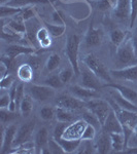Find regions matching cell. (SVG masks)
<instances>
[{
    "instance_id": "obj_1",
    "label": "cell",
    "mask_w": 137,
    "mask_h": 154,
    "mask_svg": "<svg viewBox=\"0 0 137 154\" xmlns=\"http://www.w3.org/2000/svg\"><path fill=\"white\" fill-rule=\"evenodd\" d=\"M114 65L116 69H123L137 65V56L132 45V39L125 40L119 48H116Z\"/></svg>"
},
{
    "instance_id": "obj_2",
    "label": "cell",
    "mask_w": 137,
    "mask_h": 154,
    "mask_svg": "<svg viewBox=\"0 0 137 154\" xmlns=\"http://www.w3.org/2000/svg\"><path fill=\"white\" fill-rule=\"evenodd\" d=\"M79 44H81V38L76 34H71L67 37L66 44H65V53L69 64L72 67L75 76L81 74V68L78 64V51H79Z\"/></svg>"
},
{
    "instance_id": "obj_3",
    "label": "cell",
    "mask_w": 137,
    "mask_h": 154,
    "mask_svg": "<svg viewBox=\"0 0 137 154\" xmlns=\"http://www.w3.org/2000/svg\"><path fill=\"white\" fill-rule=\"evenodd\" d=\"M83 62L84 66H87L88 68L95 74L96 76H98L101 80L105 81V82H113V76H111L110 72L107 70V68L105 67L102 61L95 56L94 54H88L83 58Z\"/></svg>"
},
{
    "instance_id": "obj_4",
    "label": "cell",
    "mask_w": 137,
    "mask_h": 154,
    "mask_svg": "<svg viewBox=\"0 0 137 154\" xmlns=\"http://www.w3.org/2000/svg\"><path fill=\"white\" fill-rule=\"evenodd\" d=\"M86 108L93 112L98 117L101 125H103L105 119L111 111V107L107 101H104L100 98L92 99L86 102Z\"/></svg>"
},
{
    "instance_id": "obj_5",
    "label": "cell",
    "mask_w": 137,
    "mask_h": 154,
    "mask_svg": "<svg viewBox=\"0 0 137 154\" xmlns=\"http://www.w3.org/2000/svg\"><path fill=\"white\" fill-rule=\"evenodd\" d=\"M35 119H32V120H30L20 126V128L17 131L16 137H14L12 147L18 148L21 145H23V144L30 142L32 135H33L34 128H35Z\"/></svg>"
},
{
    "instance_id": "obj_6",
    "label": "cell",
    "mask_w": 137,
    "mask_h": 154,
    "mask_svg": "<svg viewBox=\"0 0 137 154\" xmlns=\"http://www.w3.org/2000/svg\"><path fill=\"white\" fill-rule=\"evenodd\" d=\"M29 95L33 98L34 101L46 102L52 99L55 96V91L53 88L46 84H32L29 88Z\"/></svg>"
},
{
    "instance_id": "obj_7",
    "label": "cell",
    "mask_w": 137,
    "mask_h": 154,
    "mask_svg": "<svg viewBox=\"0 0 137 154\" xmlns=\"http://www.w3.org/2000/svg\"><path fill=\"white\" fill-rule=\"evenodd\" d=\"M56 106L67 109L69 111H78L86 107V102L81 101L74 96L70 95H60L56 99Z\"/></svg>"
},
{
    "instance_id": "obj_8",
    "label": "cell",
    "mask_w": 137,
    "mask_h": 154,
    "mask_svg": "<svg viewBox=\"0 0 137 154\" xmlns=\"http://www.w3.org/2000/svg\"><path fill=\"white\" fill-rule=\"evenodd\" d=\"M81 85L91 89H95V91H99V89L103 88V84L101 83V79L98 76H96L87 66H84L83 69H81Z\"/></svg>"
},
{
    "instance_id": "obj_9",
    "label": "cell",
    "mask_w": 137,
    "mask_h": 154,
    "mask_svg": "<svg viewBox=\"0 0 137 154\" xmlns=\"http://www.w3.org/2000/svg\"><path fill=\"white\" fill-rule=\"evenodd\" d=\"M87 125L88 123L84 119L73 121L66 128L62 138L68 139V140H81V137H83L84 131L86 128Z\"/></svg>"
},
{
    "instance_id": "obj_10",
    "label": "cell",
    "mask_w": 137,
    "mask_h": 154,
    "mask_svg": "<svg viewBox=\"0 0 137 154\" xmlns=\"http://www.w3.org/2000/svg\"><path fill=\"white\" fill-rule=\"evenodd\" d=\"M71 95L76 97L78 99L81 101H89L92 100V99H97L100 98V94H99L98 91H95V89H91L88 88H84V86L81 85V84H75V85H72L70 88Z\"/></svg>"
},
{
    "instance_id": "obj_11",
    "label": "cell",
    "mask_w": 137,
    "mask_h": 154,
    "mask_svg": "<svg viewBox=\"0 0 137 154\" xmlns=\"http://www.w3.org/2000/svg\"><path fill=\"white\" fill-rule=\"evenodd\" d=\"M131 14V0H118L114 6L113 14L122 23L130 22Z\"/></svg>"
},
{
    "instance_id": "obj_12",
    "label": "cell",
    "mask_w": 137,
    "mask_h": 154,
    "mask_svg": "<svg viewBox=\"0 0 137 154\" xmlns=\"http://www.w3.org/2000/svg\"><path fill=\"white\" fill-rule=\"evenodd\" d=\"M105 88L114 89V91H116L118 93L121 94L124 98H126L127 100H129L133 104L137 105V91L135 89L129 88V86H127V85H124V84H121V83H114L113 81V82L103 84V88Z\"/></svg>"
},
{
    "instance_id": "obj_13",
    "label": "cell",
    "mask_w": 137,
    "mask_h": 154,
    "mask_svg": "<svg viewBox=\"0 0 137 154\" xmlns=\"http://www.w3.org/2000/svg\"><path fill=\"white\" fill-rule=\"evenodd\" d=\"M109 72L113 78L119 79V80L137 81V65L123 69H113Z\"/></svg>"
},
{
    "instance_id": "obj_14",
    "label": "cell",
    "mask_w": 137,
    "mask_h": 154,
    "mask_svg": "<svg viewBox=\"0 0 137 154\" xmlns=\"http://www.w3.org/2000/svg\"><path fill=\"white\" fill-rule=\"evenodd\" d=\"M102 39H103V33L100 29L95 28L93 24L90 25L88 31L84 36V43L86 46L88 48H96L99 46L102 43Z\"/></svg>"
},
{
    "instance_id": "obj_15",
    "label": "cell",
    "mask_w": 137,
    "mask_h": 154,
    "mask_svg": "<svg viewBox=\"0 0 137 154\" xmlns=\"http://www.w3.org/2000/svg\"><path fill=\"white\" fill-rule=\"evenodd\" d=\"M17 126L14 125H11L3 131V136H2V144H1V149H0V153L4 154L7 152H11V149L14 145V140L17 134Z\"/></svg>"
},
{
    "instance_id": "obj_16",
    "label": "cell",
    "mask_w": 137,
    "mask_h": 154,
    "mask_svg": "<svg viewBox=\"0 0 137 154\" xmlns=\"http://www.w3.org/2000/svg\"><path fill=\"white\" fill-rule=\"evenodd\" d=\"M102 131H105L107 133H123V125L121 121L116 116V112L111 109L110 113L108 114L107 118L105 119L103 125H102Z\"/></svg>"
},
{
    "instance_id": "obj_17",
    "label": "cell",
    "mask_w": 137,
    "mask_h": 154,
    "mask_svg": "<svg viewBox=\"0 0 137 154\" xmlns=\"http://www.w3.org/2000/svg\"><path fill=\"white\" fill-rule=\"evenodd\" d=\"M95 145H96L97 153H100V154L109 153L111 149H113L110 134L105 131H102L101 134L97 138Z\"/></svg>"
},
{
    "instance_id": "obj_18",
    "label": "cell",
    "mask_w": 137,
    "mask_h": 154,
    "mask_svg": "<svg viewBox=\"0 0 137 154\" xmlns=\"http://www.w3.org/2000/svg\"><path fill=\"white\" fill-rule=\"evenodd\" d=\"M35 51H36L35 48H30V46L21 45V44H11V45H8L6 48L5 54L8 56L9 58L16 59L19 56H22V54H35Z\"/></svg>"
},
{
    "instance_id": "obj_19",
    "label": "cell",
    "mask_w": 137,
    "mask_h": 154,
    "mask_svg": "<svg viewBox=\"0 0 137 154\" xmlns=\"http://www.w3.org/2000/svg\"><path fill=\"white\" fill-rule=\"evenodd\" d=\"M110 96L111 98L116 101V103L118 104L119 107L121 109H124V110H129V111H133V112H137V105L133 104L132 102L129 100H127L126 98H124L123 96L119 93H118L116 91H110Z\"/></svg>"
},
{
    "instance_id": "obj_20",
    "label": "cell",
    "mask_w": 137,
    "mask_h": 154,
    "mask_svg": "<svg viewBox=\"0 0 137 154\" xmlns=\"http://www.w3.org/2000/svg\"><path fill=\"white\" fill-rule=\"evenodd\" d=\"M49 131L46 128H39L38 131L35 135V139H34V144H35V148L37 149L36 152L40 153L41 149L44 148V146L49 143Z\"/></svg>"
},
{
    "instance_id": "obj_21",
    "label": "cell",
    "mask_w": 137,
    "mask_h": 154,
    "mask_svg": "<svg viewBox=\"0 0 137 154\" xmlns=\"http://www.w3.org/2000/svg\"><path fill=\"white\" fill-rule=\"evenodd\" d=\"M17 73H18V77L22 82H30L33 78L34 70L28 63H25L19 66Z\"/></svg>"
},
{
    "instance_id": "obj_22",
    "label": "cell",
    "mask_w": 137,
    "mask_h": 154,
    "mask_svg": "<svg viewBox=\"0 0 137 154\" xmlns=\"http://www.w3.org/2000/svg\"><path fill=\"white\" fill-rule=\"evenodd\" d=\"M56 140L61 145V147L63 148L65 153L75 152L81 142V140H68V139H64V138H57Z\"/></svg>"
},
{
    "instance_id": "obj_23",
    "label": "cell",
    "mask_w": 137,
    "mask_h": 154,
    "mask_svg": "<svg viewBox=\"0 0 137 154\" xmlns=\"http://www.w3.org/2000/svg\"><path fill=\"white\" fill-rule=\"evenodd\" d=\"M51 34H49V30L46 27H41L40 29L37 31L36 33V39L38 41L39 45L42 48H48L51 46L52 44V39H51Z\"/></svg>"
},
{
    "instance_id": "obj_24",
    "label": "cell",
    "mask_w": 137,
    "mask_h": 154,
    "mask_svg": "<svg viewBox=\"0 0 137 154\" xmlns=\"http://www.w3.org/2000/svg\"><path fill=\"white\" fill-rule=\"evenodd\" d=\"M52 0H9L6 5L14 7H26L30 5H36V4H48L51 3Z\"/></svg>"
},
{
    "instance_id": "obj_25",
    "label": "cell",
    "mask_w": 137,
    "mask_h": 154,
    "mask_svg": "<svg viewBox=\"0 0 137 154\" xmlns=\"http://www.w3.org/2000/svg\"><path fill=\"white\" fill-rule=\"evenodd\" d=\"M32 109H33V98L30 95H25L21 104H20V112L24 117H27L32 112Z\"/></svg>"
},
{
    "instance_id": "obj_26",
    "label": "cell",
    "mask_w": 137,
    "mask_h": 154,
    "mask_svg": "<svg viewBox=\"0 0 137 154\" xmlns=\"http://www.w3.org/2000/svg\"><path fill=\"white\" fill-rule=\"evenodd\" d=\"M128 32L123 31L121 29H113L110 31L109 37H110V41L116 48H119L124 41L126 40V36Z\"/></svg>"
},
{
    "instance_id": "obj_27",
    "label": "cell",
    "mask_w": 137,
    "mask_h": 154,
    "mask_svg": "<svg viewBox=\"0 0 137 154\" xmlns=\"http://www.w3.org/2000/svg\"><path fill=\"white\" fill-rule=\"evenodd\" d=\"M111 145L113 149L116 152H119L125 149V141H124V135L123 133H111Z\"/></svg>"
},
{
    "instance_id": "obj_28",
    "label": "cell",
    "mask_w": 137,
    "mask_h": 154,
    "mask_svg": "<svg viewBox=\"0 0 137 154\" xmlns=\"http://www.w3.org/2000/svg\"><path fill=\"white\" fill-rule=\"evenodd\" d=\"M56 118H57V120L61 121V122L70 123V122H73L74 115L72 114V111L61 108V107H57L56 108Z\"/></svg>"
},
{
    "instance_id": "obj_29",
    "label": "cell",
    "mask_w": 137,
    "mask_h": 154,
    "mask_svg": "<svg viewBox=\"0 0 137 154\" xmlns=\"http://www.w3.org/2000/svg\"><path fill=\"white\" fill-rule=\"evenodd\" d=\"M23 11L22 7H14L9 5H0V18L5 19V18H11V17H16L17 14H21Z\"/></svg>"
},
{
    "instance_id": "obj_30",
    "label": "cell",
    "mask_w": 137,
    "mask_h": 154,
    "mask_svg": "<svg viewBox=\"0 0 137 154\" xmlns=\"http://www.w3.org/2000/svg\"><path fill=\"white\" fill-rule=\"evenodd\" d=\"M83 119L88 123V125L94 126L96 130H100V128H102V125H101L100 121H99L98 117H97L93 112H91L90 110H88L87 108L83 112Z\"/></svg>"
},
{
    "instance_id": "obj_31",
    "label": "cell",
    "mask_w": 137,
    "mask_h": 154,
    "mask_svg": "<svg viewBox=\"0 0 137 154\" xmlns=\"http://www.w3.org/2000/svg\"><path fill=\"white\" fill-rule=\"evenodd\" d=\"M93 140H81V145L78 148V153H84V154H90V153H97L96 150V145L95 143L92 142Z\"/></svg>"
},
{
    "instance_id": "obj_32",
    "label": "cell",
    "mask_w": 137,
    "mask_h": 154,
    "mask_svg": "<svg viewBox=\"0 0 137 154\" xmlns=\"http://www.w3.org/2000/svg\"><path fill=\"white\" fill-rule=\"evenodd\" d=\"M60 63H61V58H60L59 54L57 53H52L49 56L48 61H46V70L49 72L56 70V69L59 67Z\"/></svg>"
},
{
    "instance_id": "obj_33",
    "label": "cell",
    "mask_w": 137,
    "mask_h": 154,
    "mask_svg": "<svg viewBox=\"0 0 137 154\" xmlns=\"http://www.w3.org/2000/svg\"><path fill=\"white\" fill-rule=\"evenodd\" d=\"M44 27L49 30L51 36L53 37H60L64 34L65 32V25H57V24H49V23H44Z\"/></svg>"
},
{
    "instance_id": "obj_34",
    "label": "cell",
    "mask_w": 137,
    "mask_h": 154,
    "mask_svg": "<svg viewBox=\"0 0 137 154\" xmlns=\"http://www.w3.org/2000/svg\"><path fill=\"white\" fill-rule=\"evenodd\" d=\"M43 84L49 86V88H53L55 89V88H61L64 83L62 82L59 74H55V75H52L48 77L46 79H44Z\"/></svg>"
},
{
    "instance_id": "obj_35",
    "label": "cell",
    "mask_w": 137,
    "mask_h": 154,
    "mask_svg": "<svg viewBox=\"0 0 137 154\" xmlns=\"http://www.w3.org/2000/svg\"><path fill=\"white\" fill-rule=\"evenodd\" d=\"M39 115L42 120H52L54 116H56V109H54L51 106H43L39 111Z\"/></svg>"
},
{
    "instance_id": "obj_36",
    "label": "cell",
    "mask_w": 137,
    "mask_h": 154,
    "mask_svg": "<svg viewBox=\"0 0 137 154\" xmlns=\"http://www.w3.org/2000/svg\"><path fill=\"white\" fill-rule=\"evenodd\" d=\"M17 114L14 111H11L8 109H0V119H1L2 125H5L16 119Z\"/></svg>"
},
{
    "instance_id": "obj_37",
    "label": "cell",
    "mask_w": 137,
    "mask_h": 154,
    "mask_svg": "<svg viewBox=\"0 0 137 154\" xmlns=\"http://www.w3.org/2000/svg\"><path fill=\"white\" fill-rule=\"evenodd\" d=\"M93 4L98 11H105L114 7V4L111 0H93Z\"/></svg>"
},
{
    "instance_id": "obj_38",
    "label": "cell",
    "mask_w": 137,
    "mask_h": 154,
    "mask_svg": "<svg viewBox=\"0 0 137 154\" xmlns=\"http://www.w3.org/2000/svg\"><path fill=\"white\" fill-rule=\"evenodd\" d=\"M73 75H75V74H74V71H73V69H72V67H70V68H64L59 72V76L64 84L70 82Z\"/></svg>"
},
{
    "instance_id": "obj_39",
    "label": "cell",
    "mask_w": 137,
    "mask_h": 154,
    "mask_svg": "<svg viewBox=\"0 0 137 154\" xmlns=\"http://www.w3.org/2000/svg\"><path fill=\"white\" fill-rule=\"evenodd\" d=\"M48 149L49 150V153L53 154H58V153H65V151L63 150V148L61 147V145L57 142V140L54 138H49V143H48Z\"/></svg>"
},
{
    "instance_id": "obj_40",
    "label": "cell",
    "mask_w": 137,
    "mask_h": 154,
    "mask_svg": "<svg viewBox=\"0 0 137 154\" xmlns=\"http://www.w3.org/2000/svg\"><path fill=\"white\" fill-rule=\"evenodd\" d=\"M1 64L5 67L6 69V72L7 74L9 73V72L14 71V69H16V59H12V58H9L8 56H4L1 58Z\"/></svg>"
},
{
    "instance_id": "obj_41",
    "label": "cell",
    "mask_w": 137,
    "mask_h": 154,
    "mask_svg": "<svg viewBox=\"0 0 137 154\" xmlns=\"http://www.w3.org/2000/svg\"><path fill=\"white\" fill-rule=\"evenodd\" d=\"M96 128L94 126L87 125L86 128L84 131L83 137H81V140H94L96 137Z\"/></svg>"
},
{
    "instance_id": "obj_42",
    "label": "cell",
    "mask_w": 137,
    "mask_h": 154,
    "mask_svg": "<svg viewBox=\"0 0 137 154\" xmlns=\"http://www.w3.org/2000/svg\"><path fill=\"white\" fill-rule=\"evenodd\" d=\"M67 126H68V123L67 122H61V121H58V123H57V125L55 126V130H54V138L55 139L62 138Z\"/></svg>"
},
{
    "instance_id": "obj_43",
    "label": "cell",
    "mask_w": 137,
    "mask_h": 154,
    "mask_svg": "<svg viewBox=\"0 0 137 154\" xmlns=\"http://www.w3.org/2000/svg\"><path fill=\"white\" fill-rule=\"evenodd\" d=\"M21 18L24 20L25 22L29 21V20L35 18V12H34L33 8L31 6H26V7H23V11H21L20 14Z\"/></svg>"
},
{
    "instance_id": "obj_44",
    "label": "cell",
    "mask_w": 137,
    "mask_h": 154,
    "mask_svg": "<svg viewBox=\"0 0 137 154\" xmlns=\"http://www.w3.org/2000/svg\"><path fill=\"white\" fill-rule=\"evenodd\" d=\"M137 20V0H131V14H130V22L129 25L132 27L135 25Z\"/></svg>"
},
{
    "instance_id": "obj_45",
    "label": "cell",
    "mask_w": 137,
    "mask_h": 154,
    "mask_svg": "<svg viewBox=\"0 0 137 154\" xmlns=\"http://www.w3.org/2000/svg\"><path fill=\"white\" fill-rule=\"evenodd\" d=\"M26 63H28L29 65L33 68V70L36 71V70H38L39 67H40L41 60L39 59L37 56H35L34 54H30V56H29V58H28V60H27Z\"/></svg>"
},
{
    "instance_id": "obj_46",
    "label": "cell",
    "mask_w": 137,
    "mask_h": 154,
    "mask_svg": "<svg viewBox=\"0 0 137 154\" xmlns=\"http://www.w3.org/2000/svg\"><path fill=\"white\" fill-rule=\"evenodd\" d=\"M14 84V77L11 76V74H6L5 76H3L1 78V82H0V86L2 89L11 88Z\"/></svg>"
},
{
    "instance_id": "obj_47",
    "label": "cell",
    "mask_w": 137,
    "mask_h": 154,
    "mask_svg": "<svg viewBox=\"0 0 137 154\" xmlns=\"http://www.w3.org/2000/svg\"><path fill=\"white\" fill-rule=\"evenodd\" d=\"M25 97L24 93V83H20L17 86V95H16V104H17V108H20V104H21L22 100Z\"/></svg>"
},
{
    "instance_id": "obj_48",
    "label": "cell",
    "mask_w": 137,
    "mask_h": 154,
    "mask_svg": "<svg viewBox=\"0 0 137 154\" xmlns=\"http://www.w3.org/2000/svg\"><path fill=\"white\" fill-rule=\"evenodd\" d=\"M11 97L7 94V95H3L0 99V109H7L11 104Z\"/></svg>"
},
{
    "instance_id": "obj_49",
    "label": "cell",
    "mask_w": 137,
    "mask_h": 154,
    "mask_svg": "<svg viewBox=\"0 0 137 154\" xmlns=\"http://www.w3.org/2000/svg\"><path fill=\"white\" fill-rule=\"evenodd\" d=\"M52 20H53L54 23L57 24V25H64L63 17H62L61 14H60L59 11H55L53 12V14H52Z\"/></svg>"
},
{
    "instance_id": "obj_50",
    "label": "cell",
    "mask_w": 137,
    "mask_h": 154,
    "mask_svg": "<svg viewBox=\"0 0 137 154\" xmlns=\"http://www.w3.org/2000/svg\"><path fill=\"white\" fill-rule=\"evenodd\" d=\"M131 39H132V45H133L134 51H135V54L137 56V31L134 33V35Z\"/></svg>"
},
{
    "instance_id": "obj_51",
    "label": "cell",
    "mask_w": 137,
    "mask_h": 154,
    "mask_svg": "<svg viewBox=\"0 0 137 154\" xmlns=\"http://www.w3.org/2000/svg\"><path fill=\"white\" fill-rule=\"evenodd\" d=\"M129 149L125 150L126 153H137V147H128Z\"/></svg>"
},
{
    "instance_id": "obj_52",
    "label": "cell",
    "mask_w": 137,
    "mask_h": 154,
    "mask_svg": "<svg viewBox=\"0 0 137 154\" xmlns=\"http://www.w3.org/2000/svg\"><path fill=\"white\" fill-rule=\"evenodd\" d=\"M9 0H0V5H5L7 4V2H8Z\"/></svg>"
}]
</instances>
